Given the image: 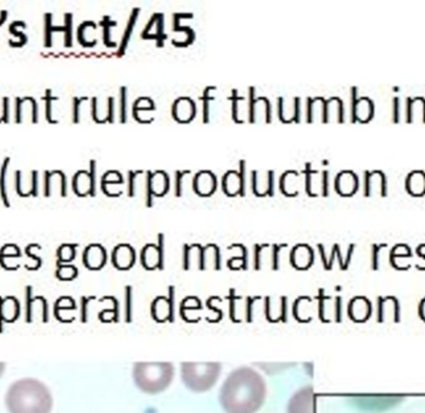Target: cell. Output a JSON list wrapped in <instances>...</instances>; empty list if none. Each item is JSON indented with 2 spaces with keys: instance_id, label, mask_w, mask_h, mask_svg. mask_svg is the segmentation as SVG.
<instances>
[{
  "instance_id": "cell-1",
  "label": "cell",
  "mask_w": 425,
  "mask_h": 413,
  "mask_svg": "<svg viewBox=\"0 0 425 413\" xmlns=\"http://www.w3.org/2000/svg\"><path fill=\"white\" fill-rule=\"evenodd\" d=\"M266 383L249 366L232 371L221 388L219 401L225 413H256L264 405Z\"/></svg>"
},
{
  "instance_id": "cell-2",
  "label": "cell",
  "mask_w": 425,
  "mask_h": 413,
  "mask_svg": "<svg viewBox=\"0 0 425 413\" xmlns=\"http://www.w3.org/2000/svg\"><path fill=\"white\" fill-rule=\"evenodd\" d=\"M53 396L45 383L37 379H22L9 387L6 405L9 413H50Z\"/></svg>"
},
{
  "instance_id": "cell-3",
  "label": "cell",
  "mask_w": 425,
  "mask_h": 413,
  "mask_svg": "<svg viewBox=\"0 0 425 413\" xmlns=\"http://www.w3.org/2000/svg\"><path fill=\"white\" fill-rule=\"evenodd\" d=\"M133 380L140 391L157 395L164 391L174 377V366L171 362H137L133 366Z\"/></svg>"
},
{
  "instance_id": "cell-4",
  "label": "cell",
  "mask_w": 425,
  "mask_h": 413,
  "mask_svg": "<svg viewBox=\"0 0 425 413\" xmlns=\"http://www.w3.org/2000/svg\"><path fill=\"white\" fill-rule=\"evenodd\" d=\"M221 362H182L181 376L190 391H209L219 379Z\"/></svg>"
},
{
  "instance_id": "cell-5",
  "label": "cell",
  "mask_w": 425,
  "mask_h": 413,
  "mask_svg": "<svg viewBox=\"0 0 425 413\" xmlns=\"http://www.w3.org/2000/svg\"><path fill=\"white\" fill-rule=\"evenodd\" d=\"M261 299L260 296H239L235 290L232 289L229 291V316L230 320L235 324L240 322H253L254 305L255 301Z\"/></svg>"
},
{
  "instance_id": "cell-6",
  "label": "cell",
  "mask_w": 425,
  "mask_h": 413,
  "mask_svg": "<svg viewBox=\"0 0 425 413\" xmlns=\"http://www.w3.org/2000/svg\"><path fill=\"white\" fill-rule=\"evenodd\" d=\"M151 315L157 322H173L174 321V288L169 287L168 296H157L152 301Z\"/></svg>"
},
{
  "instance_id": "cell-7",
  "label": "cell",
  "mask_w": 425,
  "mask_h": 413,
  "mask_svg": "<svg viewBox=\"0 0 425 413\" xmlns=\"http://www.w3.org/2000/svg\"><path fill=\"white\" fill-rule=\"evenodd\" d=\"M374 116V103L371 98H357V88H352V121L367 124Z\"/></svg>"
},
{
  "instance_id": "cell-8",
  "label": "cell",
  "mask_w": 425,
  "mask_h": 413,
  "mask_svg": "<svg viewBox=\"0 0 425 413\" xmlns=\"http://www.w3.org/2000/svg\"><path fill=\"white\" fill-rule=\"evenodd\" d=\"M264 313L266 320L273 324L286 322L287 321V298H271L266 296L264 299Z\"/></svg>"
},
{
  "instance_id": "cell-9",
  "label": "cell",
  "mask_w": 425,
  "mask_h": 413,
  "mask_svg": "<svg viewBox=\"0 0 425 413\" xmlns=\"http://www.w3.org/2000/svg\"><path fill=\"white\" fill-rule=\"evenodd\" d=\"M287 413H313V393L310 386L295 392L287 405Z\"/></svg>"
},
{
  "instance_id": "cell-10",
  "label": "cell",
  "mask_w": 425,
  "mask_h": 413,
  "mask_svg": "<svg viewBox=\"0 0 425 413\" xmlns=\"http://www.w3.org/2000/svg\"><path fill=\"white\" fill-rule=\"evenodd\" d=\"M161 243L157 244H145L140 250V263L147 270H155L163 267V249H162V235L159 237Z\"/></svg>"
},
{
  "instance_id": "cell-11",
  "label": "cell",
  "mask_w": 425,
  "mask_h": 413,
  "mask_svg": "<svg viewBox=\"0 0 425 413\" xmlns=\"http://www.w3.org/2000/svg\"><path fill=\"white\" fill-rule=\"evenodd\" d=\"M82 261L87 269L100 270L107 261V253L101 244H90L84 251Z\"/></svg>"
},
{
  "instance_id": "cell-12",
  "label": "cell",
  "mask_w": 425,
  "mask_h": 413,
  "mask_svg": "<svg viewBox=\"0 0 425 413\" xmlns=\"http://www.w3.org/2000/svg\"><path fill=\"white\" fill-rule=\"evenodd\" d=\"M313 250L310 245L296 244L290 253L291 266L297 269V270H307L308 268L313 266Z\"/></svg>"
},
{
  "instance_id": "cell-13",
  "label": "cell",
  "mask_w": 425,
  "mask_h": 413,
  "mask_svg": "<svg viewBox=\"0 0 425 413\" xmlns=\"http://www.w3.org/2000/svg\"><path fill=\"white\" fill-rule=\"evenodd\" d=\"M136 251L129 244H119L112 251V264L119 270H129L135 266Z\"/></svg>"
},
{
  "instance_id": "cell-14",
  "label": "cell",
  "mask_w": 425,
  "mask_h": 413,
  "mask_svg": "<svg viewBox=\"0 0 425 413\" xmlns=\"http://www.w3.org/2000/svg\"><path fill=\"white\" fill-rule=\"evenodd\" d=\"M334 187L341 196H353L358 190V177L352 171H342L336 177Z\"/></svg>"
},
{
  "instance_id": "cell-15",
  "label": "cell",
  "mask_w": 425,
  "mask_h": 413,
  "mask_svg": "<svg viewBox=\"0 0 425 413\" xmlns=\"http://www.w3.org/2000/svg\"><path fill=\"white\" fill-rule=\"evenodd\" d=\"M366 196H386L387 195V178L382 171L366 172Z\"/></svg>"
},
{
  "instance_id": "cell-16",
  "label": "cell",
  "mask_w": 425,
  "mask_h": 413,
  "mask_svg": "<svg viewBox=\"0 0 425 413\" xmlns=\"http://www.w3.org/2000/svg\"><path fill=\"white\" fill-rule=\"evenodd\" d=\"M193 188L198 196H211L216 190V176L210 171H202L194 178Z\"/></svg>"
},
{
  "instance_id": "cell-17",
  "label": "cell",
  "mask_w": 425,
  "mask_h": 413,
  "mask_svg": "<svg viewBox=\"0 0 425 413\" xmlns=\"http://www.w3.org/2000/svg\"><path fill=\"white\" fill-rule=\"evenodd\" d=\"M203 249L200 244L184 245L183 268L184 269H200L203 270Z\"/></svg>"
},
{
  "instance_id": "cell-18",
  "label": "cell",
  "mask_w": 425,
  "mask_h": 413,
  "mask_svg": "<svg viewBox=\"0 0 425 413\" xmlns=\"http://www.w3.org/2000/svg\"><path fill=\"white\" fill-rule=\"evenodd\" d=\"M407 122L408 124H425V98H407Z\"/></svg>"
},
{
  "instance_id": "cell-19",
  "label": "cell",
  "mask_w": 425,
  "mask_h": 413,
  "mask_svg": "<svg viewBox=\"0 0 425 413\" xmlns=\"http://www.w3.org/2000/svg\"><path fill=\"white\" fill-rule=\"evenodd\" d=\"M313 299L310 296H300L292 304V315L299 322L313 320Z\"/></svg>"
},
{
  "instance_id": "cell-20",
  "label": "cell",
  "mask_w": 425,
  "mask_h": 413,
  "mask_svg": "<svg viewBox=\"0 0 425 413\" xmlns=\"http://www.w3.org/2000/svg\"><path fill=\"white\" fill-rule=\"evenodd\" d=\"M173 116L179 122H190L195 116V106L194 103L188 98H179L173 106Z\"/></svg>"
},
{
  "instance_id": "cell-21",
  "label": "cell",
  "mask_w": 425,
  "mask_h": 413,
  "mask_svg": "<svg viewBox=\"0 0 425 413\" xmlns=\"http://www.w3.org/2000/svg\"><path fill=\"white\" fill-rule=\"evenodd\" d=\"M74 190H75L77 196H89L93 193L95 190V180H93V174L86 171H80L75 174L74 177Z\"/></svg>"
},
{
  "instance_id": "cell-22",
  "label": "cell",
  "mask_w": 425,
  "mask_h": 413,
  "mask_svg": "<svg viewBox=\"0 0 425 413\" xmlns=\"http://www.w3.org/2000/svg\"><path fill=\"white\" fill-rule=\"evenodd\" d=\"M223 190L226 196L235 197L242 195L244 190V180L242 174L235 171H229L223 177Z\"/></svg>"
},
{
  "instance_id": "cell-23",
  "label": "cell",
  "mask_w": 425,
  "mask_h": 413,
  "mask_svg": "<svg viewBox=\"0 0 425 413\" xmlns=\"http://www.w3.org/2000/svg\"><path fill=\"white\" fill-rule=\"evenodd\" d=\"M273 182L274 180L271 172H255L253 177L254 193L259 197L269 196L273 192Z\"/></svg>"
},
{
  "instance_id": "cell-24",
  "label": "cell",
  "mask_w": 425,
  "mask_h": 413,
  "mask_svg": "<svg viewBox=\"0 0 425 413\" xmlns=\"http://www.w3.org/2000/svg\"><path fill=\"white\" fill-rule=\"evenodd\" d=\"M20 306L15 298H4L0 299V320L6 322H14L19 317Z\"/></svg>"
},
{
  "instance_id": "cell-25",
  "label": "cell",
  "mask_w": 425,
  "mask_h": 413,
  "mask_svg": "<svg viewBox=\"0 0 425 413\" xmlns=\"http://www.w3.org/2000/svg\"><path fill=\"white\" fill-rule=\"evenodd\" d=\"M405 188L412 196L420 197L425 195V172L424 171H413L408 174L405 180Z\"/></svg>"
},
{
  "instance_id": "cell-26",
  "label": "cell",
  "mask_w": 425,
  "mask_h": 413,
  "mask_svg": "<svg viewBox=\"0 0 425 413\" xmlns=\"http://www.w3.org/2000/svg\"><path fill=\"white\" fill-rule=\"evenodd\" d=\"M148 187L151 196H164L169 190V178L167 173L158 171L156 173L152 174L148 181Z\"/></svg>"
},
{
  "instance_id": "cell-27",
  "label": "cell",
  "mask_w": 425,
  "mask_h": 413,
  "mask_svg": "<svg viewBox=\"0 0 425 413\" xmlns=\"http://www.w3.org/2000/svg\"><path fill=\"white\" fill-rule=\"evenodd\" d=\"M326 122H344V103L337 98L326 101Z\"/></svg>"
},
{
  "instance_id": "cell-28",
  "label": "cell",
  "mask_w": 425,
  "mask_h": 413,
  "mask_svg": "<svg viewBox=\"0 0 425 413\" xmlns=\"http://www.w3.org/2000/svg\"><path fill=\"white\" fill-rule=\"evenodd\" d=\"M203 268L221 269V251L216 244L205 245L203 249Z\"/></svg>"
},
{
  "instance_id": "cell-29",
  "label": "cell",
  "mask_w": 425,
  "mask_h": 413,
  "mask_svg": "<svg viewBox=\"0 0 425 413\" xmlns=\"http://www.w3.org/2000/svg\"><path fill=\"white\" fill-rule=\"evenodd\" d=\"M297 180H299V174L296 172H287L284 174V177L281 178L280 188L285 193V196H297L299 193Z\"/></svg>"
},
{
  "instance_id": "cell-30",
  "label": "cell",
  "mask_w": 425,
  "mask_h": 413,
  "mask_svg": "<svg viewBox=\"0 0 425 413\" xmlns=\"http://www.w3.org/2000/svg\"><path fill=\"white\" fill-rule=\"evenodd\" d=\"M326 101L323 98H315L310 105V121L326 122Z\"/></svg>"
},
{
  "instance_id": "cell-31",
  "label": "cell",
  "mask_w": 425,
  "mask_h": 413,
  "mask_svg": "<svg viewBox=\"0 0 425 413\" xmlns=\"http://www.w3.org/2000/svg\"><path fill=\"white\" fill-rule=\"evenodd\" d=\"M79 274L77 268L71 266V264H59L58 268V272H56V277H59L60 280H64V282H70L74 280Z\"/></svg>"
},
{
  "instance_id": "cell-32",
  "label": "cell",
  "mask_w": 425,
  "mask_h": 413,
  "mask_svg": "<svg viewBox=\"0 0 425 413\" xmlns=\"http://www.w3.org/2000/svg\"><path fill=\"white\" fill-rule=\"evenodd\" d=\"M76 244H63L58 249V258H59L60 264L64 263H70L75 259Z\"/></svg>"
},
{
  "instance_id": "cell-33",
  "label": "cell",
  "mask_w": 425,
  "mask_h": 413,
  "mask_svg": "<svg viewBox=\"0 0 425 413\" xmlns=\"http://www.w3.org/2000/svg\"><path fill=\"white\" fill-rule=\"evenodd\" d=\"M200 309H202V301H200V298H197V296H187L181 303L179 314H181V317H183L190 310Z\"/></svg>"
},
{
  "instance_id": "cell-34",
  "label": "cell",
  "mask_w": 425,
  "mask_h": 413,
  "mask_svg": "<svg viewBox=\"0 0 425 413\" xmlns=\"http://www.w3.org/2000/svg\"><path fill=\"white\" fill-rule=\"evenodd\" d=\"M126 296H124V320L126 322H131L133 320V290L131 287H126L124 289Z\"/></svg>"
},
{
  "instance_id": "cell-35",
  "label": "cell",
  "mask_w": 425,
  "mask_h": 413,
  "mask_svg": "<svg viewBox=\"0 0 425 413\" xmlns=\"http://www.w3.org/2000/svg\"><path fill=\"white\" fill-rule=\"evenodd\" d=\"M119 301L115 299L113 301V308L112 309H106L103 310L100 313V320L103 321V322H112V321H119Z\"/></svg>"
},
{
  "instance_id": "cell-36",
  "label": "cell",
  "mask_w": 425,
  "mask_h": 413,
  "mask_svg": "<svg viewBox=\"0 0 425 413\" xmlns=\"http://www.w3.org/2000/svg\"><path fill=\"white\" fill-rule=\"evenodd\" d=\"M9 164H11V159H9V158H6V161H4V164H3V167H1V171H0V192H1V198H3L4 204H6V206H11V202L8 199L6 192V171H8V166H9Z\"/></svg>"
},
{
  "instance_id": "cell-37",
  "label": "cell",
  "mask_w": 425,
  "mask_h": 413,
  "mask_svg": "<svg viewBox=\"0 0 425 413\" xmlns=\"http://www.w3.org/2000/svg\"><path fill=\"white\" fill-rule=\"evenodd\" d=\"M296 101L297 100H292L290 103L281 105V119H284L286 122H289L296 116Z\"/></svg>"
},
{
  "instance_id": "cell-38",
  "label": "cell",
  "mask_w": 425,
  "mask_h": 413,
  "mask_svg": "<svg viewBox=\"0 0 425 413\" xmlns=\"http://www.w3.org/2000/svg\"><path fill=\"white\" fill-rule=\"evenodd\" d=\"M122 182L124 178L117 171H110L103 177V185H121Z\"/></svg>"
},
{
  "instance_id": "cell-39",
  "label": "cell",
  "mask_w": 425,
  "mask_h": 413,
  "mask_svg": "<svg viewBox=\"0 0 425 413\" xmlns=\"http://www.w3.org/2000/svg\"><path fill=\"white\" fill-rule=\"evenodd\" d=\"M20 254V250L14 244H6L3 247V249L0 251V261H3L4 258H15Z\"/></svg>"
},
{
  "instance_id": "cell-40",
  "label": "cell",
  "mask_w": 425,
  "mask_h": 413,
  "mask_svg": "<svg viewBox=\"0 0 425 413\" xmlns=\"http://www.w3.org/2000/svg\"><path fill=\"white\" fill-rule=\"evenodd\" d=\"M228 267L233 270H239V269H245L247 268V254L242 256H234L228 261Z\"/></svg>"
},
{
  "instance_id": "cell-41",
  "label": "cell",
  "mask_w": 425,
  "mask_h": 413,
  "mask_svg": "<svg viewBox=\"0 0 425 413\" xmlns=\"http://www.w3.org/2000/svg\"><path fill=\"white\" fill-rule=\"evenodd\" d=\"M45 22H46V27H45V46L48 48V46H51V34H53L54 30H56V27H53V25L50 24V22H51V14H46Z\"/></svg>"
},
{
  "instance_id": "cell-42",
  "label": "cell",
  "mask_w": 425,
  "mask_h": 413,
  "mask_svg": "<svg viewBox=\"0 0 425 413\" xmlns=\"http://www.w3.org/2000/svg\"><path fill=\"white\" fill-rule=\"evenodd\" d=\"M155 107V105L152 103L150 98H140L136 103V111H145V110H151Z\"/></svg>"
},
{
  "instance_id": "cell-43",
  "label": "cell",
  "mask_w": 425,
  "mask_h": 413,
  "mask_svg": "<svg viewBox=\"0 0 425 413\" xmlns=\"http://www.w3.org/2000/svg\"><path fill=\"white\" fill-rule=\"evenodd\" d=\"M207 306H208V309L211 310V311H214L216 314V322L218 321H221L223 319V310L221 308H218L216 304H214V298H209L208 301H207Z\"/></svg>"
},
{
  "instance_id": "cell-44",
  "label": "cell",
  "mask_w": 425,
  "mask_h": 413,
  "mask_svg": "<svg viewBox=\"0 0 425 413\" xmlns=\"http://www.w3.org/2000/svg\"><path fill=\"white\" fill-rule=\"evenodd\" d=\"M282 247H286V244L273 245V269L279 268V251Z\"/></svg>"
},
{
  "instance_id": "cell-45",
  "label": "cell",
  "mask_w": 425,
  "mask_h": 413,
  "mask_svg": "<svg viewBox=\"0 0 425 413\" xmlns=\"http://www.w3.org/2000/svg\"><path fill=\"white\" fill-rule=\"evenodd\" d=\"M268 245H256L255 247V269H260L261 268V259H260V256H261V251L264 248H266Z\"/></svg>"
},
{
  "instance_id": "cell-46",
  "label": "cell",
  "mask_w": 425,
  "mask_h": 413,
  "mask_svg": "<svg viewBox=\"0 0 425 413\" xmlns=\"http://www.w3.org/2000/svg\"><path fill=\"white\" fill-rule=\"evenodd\" d=\"M54 100V98L51 96V91H46V119L50 122H54V120L51 119V101Z\"/></svg>"
},
{
  "instance_id": "cell-47",
  "label": "cell",
  "mask_w": 425,
  "mask_h": 413,
  "mask_svg": "<svg viewBox=\"0 0 425 413\" xmlns=\"http://www.w3.org/2000/svg\"><path fill=\"white\" fill-rule=\"evenodd\" d=\"M91 299V298H82V321H86V306H87V301H89V300Z\"/></svg>"
},
{
  "instance_id": "cell-48",
  "label": "cell",
  "mask_w": 425,
  "mask_h": 413,
  "mask_svg": "<svg viewBox=\"0 0 425 413\" xmlns=\"http://www.w3.org/2000/svg\"><path fill=\"white\" fill-rule=\"evenodd\" d=\"M4 371H6V364H4V362H0V377L3 376Z\"/></svg>"
},
{
  "instance_id": "cell-49",
  "label": "cell",
  "mask_w": 425,
  "mask_h": 413,
  "mask_svg": "<svg viewBox=\"0 0 425 413\" xmlns=\"http://www.w3.org/2000/svg\"><path fill=\"white\" fill-rule=\"evenodd\" d=\"M6 14H8L6 11H1V19H0V25H1L3 22H6Z\"/></svg>"
}]
</instances>
